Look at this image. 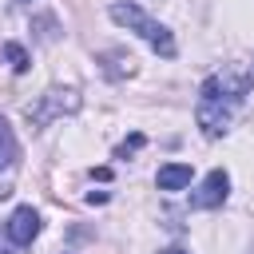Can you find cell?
<instances>
[{"mask_svg": "<svg viewBox=\"0 0 254 254\" xmlns=\"http://www.w3.org/2000/svg\"><path fill=\"white\" fill-rule=\"evenodd\" d=\"M246 87H250V75L238 71V67H226V71H214V75L202 79L198 103H194V119H198V127H202L206 139H218L230 127L234 111L242 107Z\"/></svg>", "mask_w": 254, "mask_h": 254, "instance_id": "6da1fadb", "label": "cell"}, {"mask_svg": "<svg viewBox=\"0 0 254 254\" xmlns=\"http://www.w3.org/2000/svg\"><path fill=\"white\" fill-rule=\"evenodd\" d=\"M111 20L115 24H123L127 32H135L139 40H147L159 56H175V36H171V28L167 24H159L151 12H143L139 4H111Z\"/></svg>", "mask_w": 254, "mask_h": 254, "instance_id": "7a4b0ae2", "label": "cell"}, {"mask_svg": "<svg viewBox=\"0 0 254 254\" xmlns=\"http://www.w3.org/2000/svg\"><path fill=\"white\" fill-rule=\"evenodd\" d=\"M71 111H79V95L52 87V91L40 95L36 107H28V119H32L36 127H44V123H52V119H60V115H71Z\"/></svg>", "mask_w": 254, "mask_h": 254, "instance_id": "3957f363", "label": "cell"}, {"mask_svg": "<svg viewBox=\"0 0 254 254\" xmlns=\"http://www.w3.org/2000/svg\"><path fill=\"white\" fill-rule=\"evenodd\" d=\"M226 194H230V175H226V171H210V175L198 183V190L190 194V206H194V210H214V206L226 202Z\"/></svg>", "mask_w": 254, "mask_h": 254, "instance_id": "277c9868", "label": "cell"}, {"mask_svg": "<svg viewBox=\"0 0 254 254\" xmlns=\"http://www.w3.org/2000/svg\"><path fill=\"white\" fill-rule=\"evenodd\" d=\"M4 230H8V238H12L16 246H32V238L40 234V214H36L32 206H16L12 218L4 222Z\"/></svg>", "mask_w": 254, "mask_h": 254, "instance_id": "5b68a950", "label": "cell"}, {"mask_svg": "<svg viewBox=\"0 0 254 254\" xmlns=\"http://www.w3.org/2000/svg\"><path fill=\"white\" fill-rule=\"evenodd\" d=\"M155 183H159V190H183L190 183V167L187 163H167V167H159Z\"/></svg>", "mask_w": 254, "mask_h": 254, "instance_id": "8992f818", "label": "cell"}, {"mask_svg": "<svg viewBox=\"0 0 254 254\" xmlns=\"http://www.w3.org/2000/svg\"><path fill=\"white\" fill-rule=\"evenodd\" d=\"M20 159V143H16V135H12V127L0 119V171H8L12 163Z\"/></svg>", "mask_w": 254, "mask_h": 254, "instance_id": "52a82bcc", "label": "cell"}, {"mask_svg": "<svg viewBox=\"0 0 254 254\" xmlns=\"http://www.w3.org/2000/svg\"><path fill=\"white\" fill-rule=\"evenodd\" d=\"M4 56H8L12 71H28V52H24L20 44H4Z\"/></svg>", "mask_w": 254, "mask_h": 254, "instance_id": "ba28073f", "label": "cell"}, {"mask_svg": "<svg viewBox=\"0 0 254 254\" xmlns=\"http://www.w3.org/2000/svg\"><path fill=\"white\" fill-rule=\"evenodd\" d=\"M12 246H16V242H12V238H8V230H4V238H0V254H12Z\"/></svg>", "mask_w": 254, "mask_h": 254, "instance_id": "9c48e42d", "label": "cell"}, {"mask_svg": "<svg viewBox=\"0 0 254 254\" xmlns=\"http://www.w3.org/2000/svg\"><path fill=\"white\" fill-rule=\"evenodd\" d=\"M163 254H187V250H183V246H167Z\"/></svg>", "mask_w": 254, "mask_h": 254, "instance_id": "30bf717a", "label": "cell"}, {"mask_svg": "<svg viewBox=\"0 0 254 254\" xmlns=\"http://www.w3.org/2000/svg\"><path fill=\"white\" fill-rule=\"evenodd\" d=\"M246 75H250V83H254V64H250V71H246Z\"/></svg>", "mask_w": 254, "mask_h": 254, "instance_id": "8fae6325", "label": "cell"}]
</instances>
